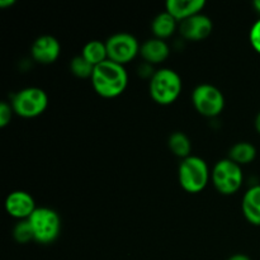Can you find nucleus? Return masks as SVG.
Returning a JSON list of instances; mask_svg holds the SVG:
<instances>
[{
	"label": "nucleus",
	"instance_id": "1",
	"mask_svg": "<svg viewBox=\"0 0 260 260\" xmlns=\"http://www.w3.org/2000/svg\"><path fill=\"white\" fill-rule=\"evenodd\" d=\"M90 79L95 93L103 98H116L121 95L128 84V74L124 66L111 60L95 66Z\"/></svg>",
	"mask_w": 260,
	"mask_h": 260
},
{
	"label": "nucleus",
	"instance_id": "2",
	"mask_svg": "<svg viewBox=\"0 0 260 260\" xmlns=\"http://www.w3.org/2000/svg\"><path fill=\"white\" fill-rule=\"evenodd\" d=\"M183 81L179 74L169 68L154 71L150 78L149 91L152 101L160 106L173 104L182 93Z\"/></svg>",
	"mask_w": 260,
	"mask_h": 260
},
{
	"label": "nucleus",
	"instance_id": "3",
	"mask_svg": "<svg viewBox=\"0 0 260 260\" xmlns=\"http://www.w3.org/2000/svg\"><path fill=\"white\" fill-rule=\"evenodd\" d=\"M179 184L185 192L200 193L207 187L211 179V172L207 162L200 156L190 155L182 160L178 168Z\"/></svg>",
	"mask_w": 260,
	"mask_h": 260
},
{
	"label": "nucleus",
	"instance_id": "4",
	"mask_svg": "<svg viewBox=\"0 0 260 260\" xmlns=\"http://www.w3.org/2000/svg\"><path fill=\"white\" fill-rule=\"evenodd\" d=\"M10 104L17 116L23 118H35L47 109L48 95L43 89L28 86L17 91L13 95Z\"/></svg>",
	"mask_w": 260,
	"mask_h": 260
},
{
	"label": "nucleus",
	"instance_id": "5",
	"mask_svg": "<svg viewBox=\"0 0 260 260\" xmlns=\"http://www.w3.org/2000/svg\"><path fill=\"white\" fill-rule=\"evenodd\" d=\"M32 226L35 241L47 245L58 238L61 231V218L55 210L48 207H37L28 218Z\"/></svg>",
	"mask_w": 260,
	"mask_h": 260
},
{
	"label": "nucleus",
	"instance_id": "6",
	"mask_svg": "<svg viewBox=\"0 0 260 260\" xmlns=\"http://www.w3.org/2000/svg\"><path fill=\"white\" fill-rule=\"evenodd\" d=\"M211 180L218 193L231 196L238 192L244 182V173L240 165L233 160L222 159L217 161L211 172Z\"/></svg>",
	"mask_w": 260,
	"mask_h": 260
},
{
	"label": "nucleus",
	"instance_id": "7",
	"mask_svg": "<svg viewBox=\"0 0 260 260\" xmlns=\"http://www.w3.org/2000/svg\"><path fill=\"white\" fill-rule=\"evenodd\" d=\"M192 103L198 113L212 118L221 114L225 108V96L217 86L205 83L194 88L192 93Z\"/></svg>",
	"mask_w": 260,
	"mask_h": 260
},
{
	"label": "nucleus",
	"instance_id": "8",
	"mask_svg": "<svg viewBox=\"0 0 260 260\" xmlns=\"http://www.w3.org/2000/svg\"><path fill=\"white\" fill-rule=\"evenodd\" d=\"M106 45L108 60L123 66L139 55L140 47H141L137 38L127 32L114 33L107 40Z\"/></svg>",
	"mask_w": 260,
	"mask_h": 260
},
{
	"label": "nucleus",
	"instance_id": "9",
	"mask_svg": "<svg viewBox=\"0 0 260 260\" xmlns=\"http://www.w3.org/2000/svg\"><path fill=\"white\" fill-rule=\"evenodd\" d=\"M36 203L32 196L24 190H14L5 200V210L8 215L17 220H28L36 211Z\"/></svg>",
	"mask_w": 260,
	"mask_h": 260
},
{
	"label": "nucleus",
	"instance_id": "10",
	"mask_svg": "<svg viewBox=\"0 0 260 260\" xmlns=\"http://www.w3.org/2000/svg\"><path fill=\"white\" fill-rule=\"evenodd\" d=\"M61 53V45L53 36L43 35L36 38L30 47V55L38 63L48 65L55 62Z\"/></svg>",
	"mask_w": 260,
	"mask_h": 260
},
{
	"label": "nucleus",
	"instance_id": "11",
	"mask_svg": "<svg viewBox=\"0 0 260 260\" xmlns=\"http://www.w3.org/2000/svg\"><path fill=\"white\" fill-rule=\"evenodd\" d=\"M213 23L208 15L196 14L179 24V32L188 41H202L211 35Z\"/></svg>",
	"mask_w": 260,
	"mask_h": 260
},
{
	"label": "nucleus",
	"instance_id": "12",
	"mask_svg": "<svg viewBox=\"0 0 260 260\" xmlns=\"http://www.w3.org/2000/svg\"><path fill=\"white\" fill-rule=\"evenodd\" d=\"M206 7L205 0H168L165 9L177 19V22H183L188 18L202 13Z\"/></svg>",
	"mask_w": 260,
	"mask_h": 260
},
{
	"label": "nucleus",
	"instance_id": "13",
	"mask_svg": "<svg viewBox=\"0 0 260 260\" xmlns=\"http://www.w3.org/2000/svg\"><path fill=\"white\" fill-rule=\"evenodd\" d=\"M169 46L164 40H160V38L154 37L146 40L140 47V55L149 65H157V63L164 62L169 57Z\"/></svg>",
	"mask_w": 260,
	"mask_h": 260
},
{
	"label": "nucleus",
	"instance_id": "14",
	"mask_svg": "<svg viewBox=\"0 0 260 260\" xmlns=\"http://www.w3.org/2000/svg\"><path fill=\"white\" fill-rule=\"evenodd\" d=\"M244 217L254 226H260V184L249 188L241 201Z\"/></svg>",
	"mask_w": 260,
	"mask_h": 260
},
{
	"label": "nucleus",
	"instance_id": "15",
	"mask_svg": "<svg viewBox=\"0 0 260 260\" xmlns=\"http://www.w3.org/2000/svg\"><path fill=\"white\" fill-rule=\"evenodd\" d=\"M178 28V22L175 18H173L169 13L165 12L159 13L156 17L152 19L151 23V30L154 33L155 38H160V40H167V38L172 37L174 32Z\"/></svg>",
	"mask_w": 260,
	"mask_h": 260
},
{
	"label": "nucleus",
	"instance_id": "16",
	"mask_svg": "<svg viewBox=\"0 0 260 260\" xmlns=\"http://www.w3.org/2000/svg\"><path fill=\"white\" fill-rule=\"evenodd\" d=\"M256 157V147L248 141L236 142L229 151V159L238 165H248L253 162Z\"/></svg>",
	"mask_w": 260,
	"mask_h": 260
},
{
	"label": "nucleus",
	"instance_id": "17",
	"mask_svg": "<svg viewBox=\"0 0 260 260\" xmlns=\"http://www.w3.org/2000/svg\"><path fill=\"white\" fill-rule=\"evenodd\" d=\"M80 55L83 56L88 62H90L94 68L101 65L104 61L108 60V52H107L106 42H102V41L98 40L89 41L88 43H85Z\"/></svg>",
	"mask_w": 260,
	"mask_h": 260
},
{
	"label": "nucleus",
	"instance_id": "18",
	"mask_svg": "<svg viewBox=\"0 0 260 260\" xmlns=\"http://www.w3.org/2000/svg\"><path fill=\"white\" fill-rule=\"evenodd\" d=\"M168 146L175 156L180 157L182 160L192 155L190 154L192 152V142L184 132H173L168 140Z\"/></svg>",
	"mask_w": 260,
	"mask_h": 260
},
{
	"label": "nucleus",
	"instance_id": "19",
	"mask_svg": "<svg viewBox=\"0 0 260 260\" xmlns=\"http://www.w3.org/2000/svg\"><path fill=\"white\" fill-rule=\"evenodd\" d=\"M70 70L75 76L81 79L91 78L94 71V66L85 60L81 55L75 56L70 62Z\"/></svg>",
	"mask_w": 260,
	"mask_h": 260
},
{
	"label": "nucleus",
	"instance_id": "20",
	"mask_svg": "<svg viewBox=\"0 0 260 260\" xmlns=\"http://www.w3.org/2000/svg\"><path fill=\"white\" fill-rule=\"evenodd\" d=\"M13 238L19 244H28L29 241H35V235H33V230L29 221H19L13 229Z\"/></svg>",
	"mask_w": 260,
	"mask_h": 260
},
{
	"label": "nucleus",
	"instance_id": "21",
	"mask_svg": "<svg viewBox=\"0 0 260 260\" xmlns=\"http://www.w3.org/2000/svg\"><path fill=\"white\" fill-rule=\"evenodd\" d=\"M14 114V111L12 108V104L8 102H2L0 103V127L4 128L12 121V117Z\"/></svg>",
	"mask_w": 260,
	"mask_h": 260
},
{
	"label": "nucleus",
	"instance_id": "22",
	"mask_svg": "<svg viewBox=\"0 0 260 260\" xmlns=\"http://www.w3.org/2000/svg\"><path fill=\"white\" fill-rule=\"evenodd\" d=\"M249 41L254 50L260 55V18L251 25L250 33H249Z\"/></svg>",
	"mask_w": 260,
	"mask_h": 260
},
{
	"label": "nucleus",
	"instance_id": "23",
	"mask_svg": "<svg viewBox=\"0 0 260 260\" xmlns=\"http://www.w3.org/2000/svg\"><path fill=\"white\" fill-rule=\"evenodd\" d=\"M226 260H251V259H250V256H248L246 254L238 253V254H234V255L229 256Z\"/></svg>",
	"mask_w": 260,
	"mask_h": 260
},
{
	"label": "nucleus",
	"instance_id": "24",
	"mask_svg": "<svg viewBox=\"0 0 260 260\" xmlns=\"http://www.w3.org/2000/svg\"><path fill=\"white\" fill-rule=\"evenodd\" d=\"M15 4V0H2L0 2V8H8Z\"/></svg>",
	"mask_w": 260,
	"mask_h": 260
},
{
	"label": "nucleus",
	"instance_id": "25",
	"mask_svg": "<svg viewBox=\"0 0 260 260\" xmlns=\"http://www.w3.org/2000/svg\"><path fill=\"white\" fill-rule=\"evenodd\" d=\"M254 124H255V129L258 131V134H260V112L258 114H256L255 122H254Z\"/></svg>",
	"mask_w": 260,
	"mask_h": 260
},
{
	"label": "nucleus",
	"instance_id": "26",
	"mask_svg": "<svg viewBox=\"0 0 260 260\" xmlns=\"http://www.w3.org/2000/svg\"><path fill=\"white\" fill-rule=\"evenodd\" d=\"M253 5H254V8H255L256 12L260 14V0H255V2L253 3Z\"/></svg>",
	"mask_w": 260,
	"mask_h": 260
}]
</instances>
